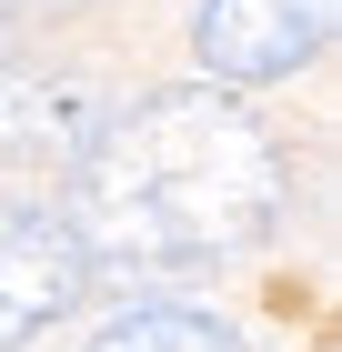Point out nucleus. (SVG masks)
<instances>
[{"label":"nucleus","instance_id":"obj_5","mask_svg":"<svg viewBox=\"0 0 342 352\" xmlns=\"http://www.w3.org/2000/svg\"><path fill=\"white\" fill-rule=\"evenodd\" d=\"M10 60H21V10L0 0V71H10Z\"/></svg>","mask_w":342,"mask_h":352},{"label":"nucleus","instance_id":"obj_1","mask_svg":"<svg viewBox=\"0 0 342 352\" xmlns=\"http://www.w3.org/2000/svg\"><path fill=\"white\" fill-rule=\"evenodd\" d=\"M282 212V151L222 91H141L131 111L91 121L61 171V232L81 282H182L252 252Z\"/></svg>","mask_w":342,"mask_h":352},{"label":"nucleus","instance_id":"obj_3","mask_svg":"<svg viewBox=\"0 0 342 352\" xmlns=\"http://www.w3.org/2000/svg\"><path fill=\"white\" fill-rule=\"evenodd\" d=\"M81 292H91V282H81L71 232H61L41 201H10V212H0V352L41 342Z\"/></svg>","mask_w":342,"mask_h":352},{"label":"nucleus","instance_id":"obj_4","mask_svg":"<svg viewBox=\"0 0 342 352\" xmlns=\"http://www.w3.org/2000/svg\"><path fill=\"white\" fill-rule=\"evenodd\" d=\"M81 352H242V332L222 312H191V302H141L111 332H91Z\"/></svg>","mask_w":342,"mask_h":352},{"label":"nucleus","instance_id":"obj_2","mask_svg":"<svg viewBox=\"0 0 342 352\" xmlns=\"http://www.w3.org/2000/svg\"><path fill=\"white\" fill-rule=\"evenodd\" d=\"M332 41V0H202L191 10V51L222 91L292 81L302 60H322Z\"/></svg>","mask_w":342,"mask_h":352},{"label":"nucleus","instance_id":"obj_6","mask_svg":"<svg viewBox=\"0 0 342 352\" xmlns=\"http://www.w3.org/2000/svg\"><path fill=\"white\" fill-rule=\"evenodd\" d=\"M10 10H21V21H30V10H61V0H10Z\"/></svg>","mask_w":342,"mask_h":352}]
</instances>
